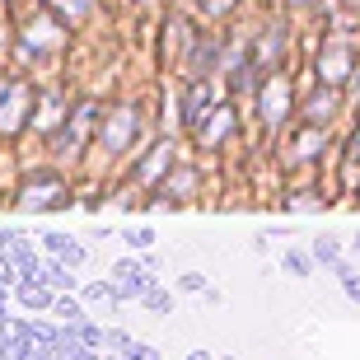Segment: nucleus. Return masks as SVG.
Returning a JSON list of instances; mask_svg holds the SVG:
<instances>
[{
	"label": "nucleus",
	"instance_id": "dca6fc26",
	"mask_svg": "<svg viewBox=\"0 0 360 360\" xmlns=\"http://www.w3.org/2000/svg\"><path fill=\"white\" fill-rule=\"evenodd\" d=\"M14 300H19L24 309H38V314H47V309L56 304L52 285H47L42 276H19V281H14Z\"/></svg>",
	"mask_w": 360,
	"mask_h": 360
},
{
	"label": "nucleus",
	"instance_id": "a211bd4d",
	"mask_svg": "<svg viewBox=\"0 0 360 360\" xmlns=\"http://www.w3.org/2000/svg\"><path fill=\"white\" fill-rule=\"evenodd\" d=\"M66 117H70L66 98H61L56 89H47V98H42V108H38V131H42V136H61Z\"/></svg>",
	"mask_w": 360,
	"mask_h": 360
},
{
	"label": "nucleus",
	"instance_id": "0eeeda50",
	"mask_svg": "<svg viewBox=\"0 0 360 360\" xmlns=\"http://www.w3.org/2000/svg\"><path fill=\"white\" fill-rule=\"evenodd\" d=\"M234 136H239V108H234V103H215L211 112L197 122L192 146H197L201 155H215V150H225Z\"/></svg>",
	"mask_w": 360,
	"mask_h": 360
},
{
	"label": "nucleus",
	"instance_id": "cd10ccee",
	"mask_svg": "<svg viewBox=\"0 0 360 360\" xmlns=\"http://www.w3.org/2000/svg\"><path fill=\"white\" fill-rule=\"evenodd\" d=\"M234 5H239V0H201V14L220 24V19H229V14H234Z\"/></svg>",
	"mask_w": 360,
	"mask_h": 360
},
{
	"label": "nucleus",
	"instance_id": "f3484780",
	"mask_svg": "<svg viewBox=\"0 0 360 360\" xmlns=\"http://www.w3.org/2000/svg\"><path fill=\"white\" fill-rule=\"evenodd\" d=\"M42 253L56 257V262H66V267H84V262H89V248L75 243L70 234H42Z\"/></svg>",
	"mask_w": 360,
	"mask_h": 360
},
{
	"label": "nucleus",
	"instance_id": "6ab92c4d",
	"mask_svg": "<svg viewBox=\"0 0 360 360\" xmlns=\"http://www.w3.org/2000/svg\"><path fill=\"white\" fill-rule=\"evenodd\" d=\"M47 10H56L70 28H75V24H84V19L98 10V0H47Z\"/></svg>",
	"mask_w": 360,
	"mask_h": 360
},
{
	"label": "nucleus",
	"instance_id": "b1692460",
	"mask_svg": "<svg viewBox=\"0 0 360 360\" xmlns=\"http://www.w3.org/2000/svg\"><path fill=\"white\" fill-rule=\"evenodd\" d=\"M333 276H337V285H342V295H347L351 304H360V271H351L347 262H337Z\"/></svg>",
	"mask_w": 360,
	"mask_h": 360
},
{
	"label": "nucleus",
	"instance_id": "7c9ffc66",
	"mask_svg": "<svg viewBox=\"0 0 360 360\" xmlns=\"http://www.w3.org/2000/svg\"><path fill=\"white\" fill-rule=\"evenodd\" d=\"M127 360H160V351L150 347V342H131V347H127Z\"/></svg>",
	"mask_w": 360,
	"mask_h": 360
},
{
	"label": "nucleus",
	"instance_id": "f8f14e48",
	"mask_svg": "<svg viewBox=\"0 0 360 360\" xmlns=\"http://www.w3.org/2000/svg\"><path fill=\"white\" fill-rule=\"evenodd\" d=\"M98 127H103V108L94 103V98H84V103L70 108L66 127H61V141H66V146H84V141L98 136Z\"/></svg>",
	"mask_w": 360,
	"mask_h": 360
},
{
	"label": "nucleus",
	"instance_id": "58836bf2",
	"mask_svg": "<svg viewBox=\"0 0 360 360\" xmlns=\"http://www.w3.org/2000/svg\"><path fill=\"white\" fill-rule=\"evenodd\" d=\"M122 360H127V356H122Z\"/></svg>",
	"mask_w": 360,
	"mask_h": 360
},
{
	"label": "nucleus",
	"instance_id": "f704fd0d",
	"mask_svg": "<svg viewBox=\"0 0 360 360\" xmlns=\"http://www.w3.org/2000/svg\"><path fill=\"white\" fill-rule=\"evenodd\" d=\"M187 360H211V356H206V351H187Z\"/></svg>",
	"mask_w": 360,
	"mask_h": 360
},
{
	"label": "nucleus",
	"instance_id": "a878e982",
	"mask_svg": "<svg viewBox=\"0 0 360 360\" xmlns=\"http://www.w3.org/2000/svg\"><path fill=\"white\" fill-rule=\"evenodd\" d=\"M314 262H319V267H337V262H342V243L337 239H319L314 243Z\"/></svg>",
	"mask_w": 360,
	"mask_h": 360
},
{
	"label": "nucleus",
	"instance_id": "6e6552de",
	"mask_svg": "<svg viewBox=\"0 0 360 360\" xmlns=\"http://www.w3.org/2000/svg\"><path fill=\"white\" fill-rule=\"evenodd\" d=\"M174 164H178V146H174V136H160L155 146L141 155V160L131 164V183L136 187H146V192H155V187L164 183V178L174 174Z\"/></svg>",
	"mask_w": 360,
	"mask_h": 360
},
{
	"label": "nucleus",
	"instance_id": "ddd939ff",
	"mask_svg": "<svg viewBox=\"0 0 360 360\" xmlns=\"http://www.w3.org/2000/svg\"><path fill=\"white\" fill-rule=\"evenodd\" d=\"M215 108V84L211 80H187V89H183V112H178V127H183L187 136L197 131V122L206 117Z\"/></svg>",
	"mask_w": 360,
	"mask_h": 360
},
{
	"label": "nucleus",
	"instance_id": "aec40b11",
	"mask_svg": "<svg viewBox=\"0 0 360 360\" xmlns=\"http://www.w3.org/2000/svg\"><path fill=\"white\" fill-rule=\"evenodd\" d=\"M285 211H328V201H323V192L319 187H295L290 197H285Z\"/></svg>",
	"mask_w": 360,
	"mask_h": 360
},
{
	"label": "nucleus",
	"instance_id": "c9c22d12",
	"mask_svg": "<svg viewBox=\"0 0 360 360\" xmlns=\"http://www.w3.org/2000/svg\"><path fill=\"white\" fill-rule=\"evenodd\" d=\"M342 5H347V10H360V0H342Z\"/></svg>",
	"mask_w": 360,
	"mask_h": 360
},
{
	"label": "nucleus",
	"instance_id": "9d476101",
	"mask_svg": "<svg viewBox=\"0 0 360 360\" xmlns=\"http://www.w3.org/2000/svg\"><path fill=\"white\" fill-rule=\"evenodd\" d=\"M197 192H201V169L197 164H174V174L164 178L150 197H155V206H164V211H178V206H187Z\"/></svg>",
	"mask_w": 360,
	"mask_h": 360
},
{
	"label": "nucleus",
	"instance_id": "39448f33",
	"mask_svg": "<svg viewBox=\"0 0 360 360\" xmlns=\"http://www.w3.org/2000/svg\"><path fill=\"white\" fill-rule=\"evenodd\" d=\"M38 94L24 75H0V136H19L33 122Z\"/></svg>",
	"mask_w": 360,
	"mask_h": 360
},
{
	"label": "nucleus",
	"instance_id": "f03ea898",
	"mask_svg": "<svg viewBox=\"0 0 360 360\" xmlns=\"http://www.w3.org/2000/svg\"><path fill=\"white\" fill-rule=\"evenodd\" d=\"M253 108H257V127L267 136L285 131L295 117V80L285 75V70H271V75H262L253 89Z\"/></svg>",
	"mask_w": 360,
	"mask_h": 360
},
{
	"label": "nucleus",
	"instance_id": "4468645a",
	"mask_svg": "<svg viewBox=\"0 0 360 360\" xmlns=\"http://www.w3.org/2000/svg\"><path fill=\"white\" fill-rule=\"evenodd\" d=\"M187 75L192 80H211L215 70H220V61H225V52H220V38H211V33H192V47H187Z\"/></svg>",
	"mask_w": 360,
	"mask_h": 360
},
{
	"label": "nucleus",
	"instance_id": "2f4dec72",
	"mask_svg": "<svg viewBox=\"0 0 360 360\" xmlns=\"http://www.w3.org/2000/svg\"><path fill=\"white\" fill-rule=\"evenodd\" d=\"M347 160H351V164H360V117H356V127L347 131Z\"/></svg>",
	"mask_w": 360,
	"mask_h": 360
},
{
	"label": "nucleus",
	"instance_id": "2eb2a0df",
	"mask_svg": "<svg viewBox=\"0 0 360 360\" xmlns=\"http://www.w3.org/2000/svg\"><path fill=\"white\" fill-rule=\"evenodd\" d=\"M342 112V89H328V84H314L304 98V122H319V127H333V117Z\"/></svg>",
	"mask_w": 360,
	"mask_h": 360
},
{
	"label": "nucleus",
	"instance_id": "412c9836",
	"mask_svg": "<svg viewBox=\"0 0 360 360\" xmlns=\"http://www.w3.org/2000/svg\"><path fill=\"white\" fill-rule=\"evenodd\" d=\"M38 276L47 281L52 290H75V276H70V267H66V262H56V257H52V262H42Z\"/></svg>",
	"mask_w": 360,
	"mask_h": 360
},
{
	"label": "nucleus",
	"instance_id": "e433bc0d",
	"mask_svg": "<svg viewBox=\"0 0 360 360\" xmlns=\"http://www.w3.org/2000/svg\"><path fill=\"white\" fill-rule=\"evenodd\" d=\"M356 206H360V187H356Z\"/></svg>",
	"mask_w": 360,
	"mask_h": 360
},
{
	"label": "nucleus",
	"instance_id": "1a4fd4ad",
	"mask_svg": "<svg viewBox=\"0 0 360 360\" xmlns=\"http://www.w3.org/2000/svg\"><path fill=\"white\" fill-rule=\"evenodd\" d=\"M328 146H333V131H328V127H319V122H300V127H290V150H285V164H290V169L323 164Z\"/></svg>",
	"mask_w": 360,
	"mask_h": 360
},
{
	"label": "nucleus",
	"instance_id": "c756f323",
	"mask_svg": "<svg viewBox=\"0 0 360 360\" xmlns=\"http://www.w3.org/2000/svg\"><path fill=\"white\" fill-rule=\"evenodd\" d=\"M122 239H127V248H150V243L160 239V234H155V229H146V225H136V229H127Z\"/></svg>",
	"mask_w": 360,
	"mask_h": 360
},
{
	"label": "nucleus",
	"instance_id": "7ed1b4c3",
	"mask_svg": "<svg viewBox=\"0 0 360 360\" xmlns=\"http://www.w3.org/2000/svg\"><path fill=\"white\" fill-rule=\"evenodd\" d=\"M14 206L24 215H42V211H66L70 206V187L56 169H28L24 183L14 187Z\"/></svg>",
	"mask_w": 360,
	"mask_h": 360
},
{
	"label": "nucleus",
	"instance_id": "20e7f679",
	"mask_svg": "<svg viewBox=\"0 0 360 360\" xmlns=\"http://www.w3.org/2000/svg\"><path fill=\"white\" fill-rule=\"evenodd\" d=\"M66 42H70V24L56 10H38L19 28V52L24 56H52V52H61Z\"/></svg>",
	"mask_w": 360,
	"mask_h": 360
},
{
	"label": "nucleus",
	"instance_id": "bb28decb",
	"mask_svg": "<svg viewBox=\"0 0 360 360\" xmlns=\"http://www.w3.org/2000/svg\"><path fill=\"white\" fill-rule=\"evenodd\" d=\"M52 314H56V319H61V323H80V319H84V314H80V304L70 300V290H66V295H56Z\"/></svg>",
	"mask_w": 360,
	"mask_h": 360
},
{
	"label": "nucleus",
	"instance_id": "c85d7f7f",
	"mask_svg": "<svg viewBox=\"0 0 360 360\" xmlns=\"http://www.w3.org/2000/svg\"><path fill=\"white\" fill-rule=\"evenodd\" d=\"M178 290H183V295H206L211 285H206L201 271H183V276H178Z\"/></svg>",
	"mask_w": 360,
	"mask_h": 360
},
{
	"label": "nucleus",
	"instance_id": "423d86ee",
	"mask_svg": "<svg viewBox=\"0 0 360 360\" xmlns=\"http://www.w3.org/2000/svg\"><path fill=\"white\" fill-rule=\"evenodd\" d=\"M136 136H141V108L136 103H117L103 112V127H98V146L108 150V155H127V150L136 146Z\"/></svg>",
	"mask_w": 360,
	"mask_h": 360
},
{
	"label": "nucleus",
	"instance_id": "473e14b6",
	"mask_svg": "<svg viewBox=\"0 0 360 360\" xmlns=\"http://www.w3.org/2000/svg\"><path fill=\"white\" fill-rule=\"evenodd\" d=\"M0 360H14V351H10V342H0Z\"/></svg>",
	"mask_w": 360,
	"mask_h": 360
},
{
	"label": "nucleus",
	"instance_id": "72a5a7b5",
	"mask_svg": "<svg viewBox=\"0 0 360 360\" xmlns=\"http://www.w3.org/2000/svg\"><path fill=\"white\" fill-rule=\"evenodd\" d=\"M295 10H309V5H319V0H290Z\"/></svg>",
	"mask_w": 360,
	"mask_h": 360
},
{
	"label": "nucleus",
	"instance_id": "5701e85b",
	"mask_svg": "<svg viewBox=\"0 0 360 360\" xmlns=\"http://www.w3.org/2000/svg\"><path fill=\"white\" fill-rule=\"evenodd\" d=\"M141 304H146L150 314H160V319H164V314H174V295H169V290H160V285L150 281V285H146V295H141Z\"/></svg>",
	"mask_w": 360,
	"mask_h": 360
},
{
	"label": "nucleus",
	"instance_id": "f257e3e1",
	"mask_svg": "<svg viewBox=\"0 0 360 360\" xmlns=\"http://www.w3.org/2000/svg\"><path fill=\"white\" fill-rule=\"evenodd\" d=\"M360 75V42L347 33H333L323 38V47L314 52V84H328V89H347Z\"/></svg>",
	"mask_w": 360,
	"mask_h": 360
},
{
	"label": "nucleus",
	"instance_id": "9b49d317",
	"mask_svg": "<svg viewBox=\"0 0 360 360\" xmlns=\"http://www.w3.org/2000/svg\"><path fill=\"white\" fill-rule=\"evenodd\" d=\"M285 47H290V24H285V19H276V24L262 28V33L253 38V47H248L257 75H271V70H281V61H285Z\"/></svg>",
	"mask_w": 360,
	"mask_h": 360
},
{
	"label": "nucleus",
	"instance_id": "393cba45",
	"mask_svg": "<svg viewBox=\"0 0 360 360\" xmlns=\"http://www.w3.org/2000/svg\"><path fill=\"white\" fill-rule=\"evenodd\" d=\"M84 300H94V304H122L117 285H108V281H84Z\"/></svg>",
	"mask_w": 360,
	"mask_h": 360
},
{
	"label": "nucleus",
	"instance_id": "4be33fe9",
	"mask_svg": "<svg viewBox=\"0 0 360 360\" xmlns=\"http://www.w3.org/2000/svg\"><path fill=\"white\" fill-rule=\"evenodd\" d=\"M281 267L290 271V276L304 281V276H314V267H319V262H314V253H304V248H290V253L281 257Z\"/></svg>",
	"mask_w": 360,
	"mask_h": 360
},
{
	"label": "nucleus",
	"instance_id": "4c0bfd02",
	"mask_svg": "<svg viewBox=\"0 0 360 360\" xmlns=\"http://www.w3.org/2000/svg\"><path fill=\"white\" fill-rule=\"evenodd\" d=\"M229 360H234V356H229Z\"/></svg>",
	"mask_w": 360,
	"mask_h": 360
}]
</instances>
